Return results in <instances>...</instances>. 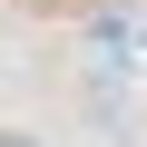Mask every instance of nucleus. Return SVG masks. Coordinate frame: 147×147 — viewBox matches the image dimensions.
<instances>
[{
	"label": "nucleus",
	"mask_w": 147,
	"mask_h": 147,
	"mask_svg": "<svg viewBox=\"0 0 147 147\" xmlns=\"http://www.w3.org/2000/svg\"><path fill=\"white\" fill-rule=\"evenodd\" d=\"M0 147H39V137H30V127H0Z\"/></svg>",
	"instance_id": "1"
},
{
	"label": "nucleus",
	"mask_w": 147,
	"mask_h": 147,
	"mask_svg": "<svg viewBox=\"0 0 147 147\" xmlns=\"http://www.w3.org/2000/svg\"><path fill=\"white\" fill-rule=\"evenodd\" d=\"M137 39H147V20H137Z\"/></svg>",
	"instance_id": "2"
}]
</instances>
